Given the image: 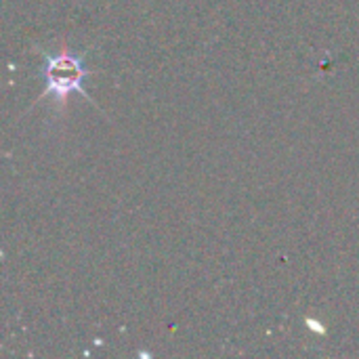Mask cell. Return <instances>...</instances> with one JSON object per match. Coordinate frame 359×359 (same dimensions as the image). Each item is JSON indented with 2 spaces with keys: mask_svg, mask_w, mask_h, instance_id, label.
<instances>
[{
  "mask_svg": "<svg viewBox=\"0 0 359 359\" xmlns=\"http://www.w3.org/2000/svg\"><path fill=\"white\" fill-rule=\"evenodd\" d=\"M88 76L90 72L82 55L74 50H61L59 55H44V65H42L44 93L36 101L50 95L57 103H63L72 93H78L84 99H88L84 88Z\"/></svg>",
  "mask_w": 359,
  "mask_h": 359,
  "instance_id": "6da1fadb",
  "label": "cell"
}]
</instances>
